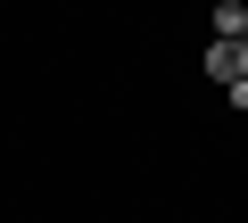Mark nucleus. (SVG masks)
<instances>
[{"mask_svg":"<svg viewBox=\"0 0 248 223\" xmlns=\"http://www.w3.org/2000/svg\"><path fill=\"white\" fill-rule=\"evenodd\" d=\"M207 74H215V83H240V74H248V42H223V33H215V42H207Z\"/></svg>","mask_w":248,"mask_h":223,"instance_id":"1","label":"nucleus"},{"mask_svg":"<svg viewBox=\"0 0 248 223\" xmlns=\"http://www.w3.org/2000/svg\"><path fill=\"white\" fill-rule=\"evenodd\" d=\"M240 42H248V9H240Z\"/></svg>","mask_w":248,"mask_h":223,"instance_id":"2","label":"nucleus"}]
</instances>
